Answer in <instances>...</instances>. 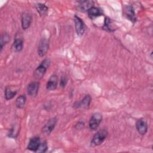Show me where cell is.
I'll use <instances>...</instances> for the list:
<instances>
[{"label":"cell","instance_id":"obj_19","mask_svg":"<svg viewBox=\"0 0 153 153\" xmlns=\"http://www.w3.org/2000/svg\"><path fill=\"white\" fill-rule=\"evenodd\" d=\"M26 101V97L25 94H22L19 96L16 100L15 105L19 109H22L24 107Z\"/></svg>","mask_w":153,"mask_h":153},{"label":"cell","instance_id":"obj_22","mask_svg":"<svg viewBox=\"0 0 153 153\" xmlns=\"http://www.w3.org/2000/svg\"><path fill=\"white\" fill-rule=\"evenodd\" d=\"M19 128L16 126H14L9 131V133H8V136L10 137H16L18 135V133H19Z\"/></svg>","mask_w":153,"mask_h":153},{"label":"cell","instance_id":"obj_2","mask_svg":"<svg viewBox=\"0 0 153 153\" xmlns=\"http://www.w3.org/2000/svg\"><path fill=\"white\" fill-rule=\"evenodd\" d=\"M108 135V132L105 129H102L97 131L93 136L90 142V145L92 147H94L101 145L106 139Z\"/></svg>","mask_w":153,"mask_h":153},{"label":"cell","instance_id":"obj_8","mask_svg":"<svg viewBox=\"0 0 153 153\" xmlns=\"http://www.w3.org/2000/svg\"><path fill=\"white\" fill-rule=\"evenodd\" d=\"M23 48V39L19 35H17L13 44L11 45V50L15 53L20 52Z\"/></svg>","mask_w":153,"mask_h":153},{"label":"cell","instance_id":"obj_24","mask_svg":"<svg viewBox=\"0 0 153 153\" xmlns=\"http://www.w3.org/2000/svg\"><path fill=\"white\" fill-rule=\"evenodd\" d=\"M68 79H67V78L66 77V76H62L61 79H60V87L61 88H64L66 84H67V81Z\"/></svg>","mask_w":153,"mask_h":153},{"label":"cell","instance_id":"obj_13","mask_svg":"<svg viewBox=\"0 0 153 153\" xmlns=\"http://www.w3.org/2000/svg\"><path fill=\"white\" fill-rule=\"evenodd\" d=\"M40 143H41V141L39 137L38 136L33 137L29 140L27 148L31 151L36 152L37 149H38L40 145Z\"/></svg>","mask_w":153,"mask_h":153},{"label":"cell","instance_id":"obj_4","mask_svg":"<svg viewBox=\"0 0 153 153\" xmlns=\"http://www.w3.org/2000/svg\"><path fill=\"white\" fill-rule=\"evenodd\" d=\"M57 122V118L53 117L50 118L42 127L41 130L42 133L45 136H48L53 130Z\"/></svg>","mask_w":153,"mask_h":153},{"label":"cell","instance_id":"obj_18","mask_svg":"<svg viewBox=\"0 0 153 153\" xmlns=\"http://www.w3.org/2000/svg\"><path fill=\"white\" fill-rule=\"evenodd\" d=\"M35 8L36 9V11L41 16H44L45 14H47L48 10V7H47L45 4L42 3L37 4L35 5Z\"/></svg>","mask_w":153,"mask_h":153},{"label":"cell","instance_id":"obj_9","mask_svg":"<svg viewBox=\"0 0 153 153\" xmlns=\"http://www.w3.org/2000/svg\"><path fill=\"white\" fill-rule=\"evenodd\" d=\"M39 88V82L33 81L30 82L27 87V94L31 97H36L38 93Z\"/></svg>","mask_w":153,"mask_h":153},{"label":"cell","instance_id":"obj_5","mask_svg":"<svg viewBox=\"0 0 153 153\" xmlns=\"http://www.w3.org/2000/svg\"><path fill=\"white\" fill-rule=\"evenodd\" d=\"M49 48V40L44 38H42L38 44V54L40 57H43L44 56Z\"/></svg>","mask_w":153,"mask_h":153},{"label":"cell","instance_id":"obj_3","mask_svg":"<svg viewBox=\"0 0 153 153\" xmlns=\"http://www.w3.org/2000/svg\"><path fill=\"white\" fill-rule=\"evenodd\" d=\"M102 115L99 112H96L93 114L88 123V126L91 130H96L99 126L100 124L102 121Z\"/></svg>","mask_w":153,"mask_h":153},{"label":"cell","instance_id":"obj_15","mask_svg":"<svg viewBox=\"0 0 153 153\" xmlns=\"http://www.w3.org/2000/svg\"><path fill=\"white\" fill-rule=\"evenodd\" d=\"M87 14L91 19H94L99 16L103 15V11L102 8L93 6L87 11Z\"/></svg>","mask_w":153,"mask_h":153},{"label":"cell","instance_id":"obj_25","mask_svg":"<svg viewBox=\"0 0 153 153\" xmlns=\"http://www.w3.org/2000/svg\"><path fill=\"white\" fill-rule=\"evenodd\" d=\"M84 126V123L83 121H78L75 125V127L78 130H80Z\"/></svg>","mask_w":153,"mask_h":153},{"label":"cell","instance_id":"obj_10","mask_svg":"<svg viewBox=\"0 0 153 153\" xmlns=\"http://www.w3.org/2000/svg\"><path fill=\"white\" fill-rule=\"evenodd\" d=\"M136 127L138 133L141 135L145 134L148 131L147 123L143 118H140L137 120L136 123Z\"/></svg>","mask_w":153,"mask_h":153},{"label":"cell","instance_id":"obj_12","mask_svg":"<svg viewBox=\"0 0 153 153\" xmlns=\"http://www.w3.org/2000/svg\"><path fill=\"white\" fill-rule=\"evenodd\" d=\"M78 5L77 8L78 10L82 12H85L92 7L94 6V1H78Z\"/></svg>","mask_w":153,"mask_h":153},{"label":"cell","instance_id":"obj_20","mask_svg":"<svg viewBox=\"0 0 153 153\" xmlns=\"http://www.w3.org/2000/svg\"><path fill=\"white\" fill-rule=\"evenodd\" d=\"M16 90H13L10 87H7L5 90V98L6 100L13 99L17 94Z\"/></svg>","mask_w":153,"mask_h":153},{"label":"cell","instance_id":"obj_11","mask_svg":"<svg viewBox=\"0 0 153 153\" xmlns=\"http://www.w3.org/2000/svg\"><path fill=\"white\" fill-rule=\"evenodd\" d=\"M91 100V97L89 94L85 95L81 101L76 102L74 104V107L76 108H87L89 107Z\"/></svg>","mask_w":153,"mask_h":153},{"label":"cell","instance_id":"obj_21","mask_svg":"<svg viewBox=\"0 0 153 153\" xmlns=\"http://www.w3.org/2000/svg\"><path fill=\"white\" fill-rule=\"evenodd\" d=\"M10 36L7 33H3L1 36L0 45H1V51L2 50L4 46L10 41Z\"/></svg>","mask_w":153,"mask_h":153},{"label":"cell","instance_id":"obj_17","mask_svg":"<svg viewBox=\"0 0 153 153\" xmlns=\"http://www.w3.org/2000/svg\"><path fill=\"white\" fill-rule=\"evenodd\" d=\"M103 28L108 32H113L115 30L114 27L112 20L108 17H106L105 18V23Z\"/></svg>","mask_w":153,"mask_h":153},{"label":"cell","instance_id":"obj_16","mask_svg":"<svg viewBox=\"0 0 153 153\" xmlns=\"http://www.w3.org/2000/svg\"><path fill=\"white\" fill-rule=\"evenodd\" d=\"M58 77L56 75H52L48 80L46 84V88L48 90H54L57 88Z\"/></svg>","mask_w":153,"mask_h":153},{"label":"cell","instance_id":"obj_14","mask_svg":"<svg viewBox=\"0 0 153 153\" xmlns=\"http://www.w3.org/2000/svg\"><path fill=\"white\" fill-rule=\"evenodd\" d=\"M22 27L24 30L28 29L32 21V16L28 13H24L22 16Z\"/></svg>","mask_w":153,"mask_h":153},{"label":"cell","instance_id":"obj_7","mask_svg":"<svg viewBox=\"0 0 153 153\" xmlns=\"http://www.w3.org/2000/svg\"><path fill=\"white\" fill-rule=\"evenodd\" d=\"M74 22H75V30L78 35L81 36L84 34L85 32V25L82 20L79 18L77 16H74Z\"/></svg>","mask_w":153,"mask_h":153},{"label":"cell","instance_id":"obj_6","mask_svg":"<svg viewBox=\"0 0 153 153\" xmlns=\"http://www.w3.org/2000/svg\"><path fill=\"white\" fill-rule=\"evenodd\" d=\"M123 14L124 16L131 22L134 23L136 21V17L134 8L132 6L126 5L124 6L123 9Z\"/></svg>","mask_w":153,"mask_h":153},{"label":"cell","instance_id":"obj_1","mask_svg":"<svg viewBox=\"0 0 153 153\" xmlns=\"http://www.w3.org/2000/svg\"><path fill=\"white\" fill-rule=\"evenodd\" d=\"M50 63L51 61L49 59H44L33 71V77L37 80H39L42 78L46 73L47 69L49 67Z\"/></svg>","mask_w":153,"mask_h":153},{"label":"cell","instance_id":"obj_23","mask_svg":"<svg viewBox=\"0 0 153 153\" xmlns=\"http://www.w3.org/2000/svg\"><path fill=\"white\" fill-rule=\"evenodd\" d=\"M48 149V146H47V143L46 141H44L42 142H41L40 145L38 148V149H37L36 152H40V153H44L45 152L47 151Z\"/></svg>","mask_w":153,"mask_h":153}]
</instances>
